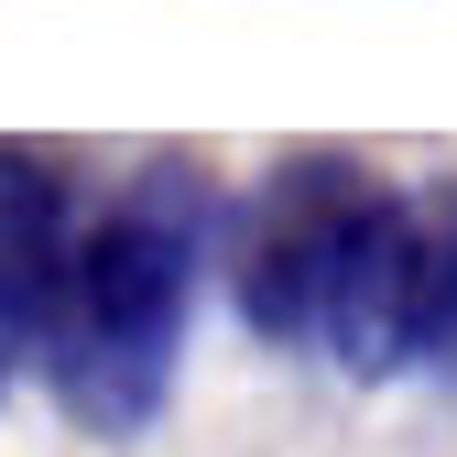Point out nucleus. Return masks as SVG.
I'll list each match as a JSON object with an SVG mask.
<instances>
[{"instance_id":"1","label":"nucleus","mask_w":457,"mask_h":457,"mask_svg":"<svg viewBox=\"0 0 457 457\" xmlns=\"http://www.w3.org/2000/svg\"><path fill=\"white\" fill-rule=\"evenodd\" d=\"M196 251H207V186L186 163H153L98 228H77L66 295L44 316V392L77 436H142L175 403Z\"/></svg>"},{"instance_id":"2","label":"nucleus","mask_w":457,"mask_h":457,"mask_svg":"<svg viewBox=\"0 0 457 457\" xmlns=\"http://www.w3.org/2000/svg\"><path fill=\"white\" fill-rule=\"evenodd\" d=\"M392 175L349 153H295L272 163V186L251 196L240 228V316L272 349H327V305H337V272H349V240Z\"/></svg>"},{"instance_id":"3","label":"nucleus","mask_w":457,"mask_h":457,"mask_svg":"<svg viewBox=\"0 0 457 457\" xmlns=\"http://www.w3.org/2000/svg\"><path fill=\"white\" fill-rule=\"evenodd\" d=\"M66 262H77V207H66L54 153L0 142V337H44Z\"/></svg>"},{"instance_id":"4","label":"nucleus","mask_w":457,"mask_h":457,"mask_svg":"<svg viewBox=\"0 0 457 457\" xmlns=\"http://www.w3.org/2000/svg\"><path fill=\"white\" fill-rule=\"evenodd\" d=\"M425 370L457 381V186H436V337H425Z\"/></svg>"}]
</instances>
